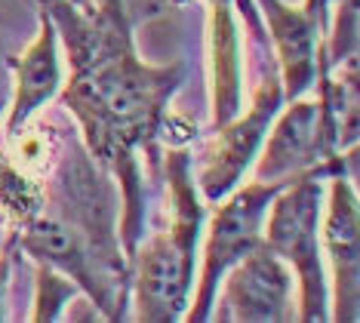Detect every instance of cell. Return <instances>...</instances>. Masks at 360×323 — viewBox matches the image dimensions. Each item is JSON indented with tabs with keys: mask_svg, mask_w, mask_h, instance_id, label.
<instances>
[{
	"mask_svg": "<svg viewBox=\"0 0 360 323\" xmlns=\"http://www.w3.org/2000/svg\"><path fill=\"white\" fill-rule=\"evenodd\" d=\"M68 53L59 108L86 154L120 185V243L127 259L145 234V176L160 170L163 132L185 84V62L154 65L136 49L129 13L86 0H37Z\"/></svg>",
	"mask_w": 360,
	"mask_h": 323,
	"instance_id": "1",
	"label": "cell"
},
{
	"mask_svg": "<svg viewBox=\"0 0 360 323\" xmlns=\"http://www.w3.org/2000/svg\"><path fill=\"white\" fill-rule=\"evenodd\" d=\"M13 250L65 274L105 320L129 317V259L114 222V197L105 170L80 142L53 163L44 210L19 231Z\"/></svg>",
	"mask_w": 360,
	"mask_h": 323,
	"instance_id": "2",
	"label": "cell"
},
{
	"mask_svg": "<svg viewBox=\"0 0 360 323\" xmlns=\"http://www.w3.org/2000/svg\"><path fill=\"white\" fill-rule=\"evenodd\" d=\"M167 172V222L139 240L129 255V317L142 323L185 320L200 262V237L207 203L191 176L185 145H163Z\"/></svg>",
	"mask_w": 360,
	"mask_h": 323,
	"instance_id": "3",
	"label": "cell"
},
{
	"mask_svg": "<svg viewBox=\"0 0 360 323\" xmlns=\"http://www.w3.org/2000/svg\"><path fill=\"white\" fill-rule=\"evenodd\" d=\"M330 170H311L290 179L265 215V243L296 277V320L330 323V284L321 246V215Z\"/></svg>",
	"mask_w": 360,
	"mask_h": 323,
	"instance_id": "4",
	"label": "cell"
},
{
	"mask_svg": "<svg viewBox=\"0 0 360 323\" xmlns=\"http://www.w3.org/2000/svg\"><path fill=\"white\" fill-rule=\"evenodd\" d=\"M286 182L290 179H243L222 201L207 206L198 277H194V293L185 311V323H210L216 289L222 284L225 271L265 240L262 237L265 234V215Z\"/></svg>",
	"mask_w": 360,
	"mask_h": 323,
	"instance_id": "5",
	"label": "cell"
},
{
	"mask_svg": "<svg viewBox=\"0 0 360 323\" xmlns=\"http://www.w3.org/2000/svg\"><path fill=\"white\" fill-rule=\"evenodd\" d=\"M283 102L286 99H283L277 65L274 59H265L256 84L250 87L247 108L240 105V111L234 118L212 127V136L203 139L198 154L191 157L194 185H198V194L207 206L222 201L243 179H250L252 163H256V157L262 151V142H265L268 129H271Z\"/></svg>",
	"mask_w": 360,
	"mask_h": 323,
	"instance_id": "6",
	"label": "cell"
},
{
	"mask_svg": "<svg viewBox=\"0 0 360 323\" xmlns=\"http://www.w3.org/2000/svg\"><path fill=\"white\" fill-rule=\"evenodd\" d=\"M311 170L348 172L357 179V154H342L339 136L317 87L305 96L286 99L268 129L250 176L296 179Z\"/></svg>",
	"mask_w": 360,
	"mask_h": 323,
	"instance_id": "7",
	"label": "cell"
},
{
	"mask_svg": "<svg viewBox=\"0 0 360 323\" xmlns=\"http://www.w3.org/2000/svg\"><path fill=\"white\" fill-rule=\"evenodd\" d=\"M265 25L274 65L281 74L283 99H296L314 89L326 71V31L330 0H252Z\"/></svg>",
	"mask_w": 360,
	"mask_h": 323,
	"instance_id": "8",
	"label": "cell"
},
{
	"mask_svg": "<svg viewBox=\"0 0 360 323\" xmlns=\"http://www.w3.org/2000/svg\"><path fill=\"white\" fill-rule=\"evenodd\" d=\"M210 320L222 323H286L296 320V277L262 240L252 253L225 271Z\"/></svg>",
	"mask_w": 360,
	"mask_h": 323,
	"instance_id": "9",
	"label": "cell"
},
{
	"mask_svg": "<svg viewBox=\"0 0 360 323\" xmlns=\"http://www.w3.org/2000/svg\"><path fill=\"white\" fill-rule=\"evenodd\" d=\"M348 172L326 176L323 215H321V246L330 284V320H360V203L357 185Z\"/></svg>",
	"mask_w": 360,
	"mask_h": 323,
	"instance_id": "10",
	"label": "cell"
},
{
	"mask_svg": "<svg viewBox=\"0 0 360 323\" xmlns=\"http://www.w3.org/2000/svg\"><path fill=\"white\" fill-rule=\"evenodd\" d=\"M10 68H13V96L4 114V139L19 136L31 118L44 114L59 99L65 84L62 44L44 6L37 10L34 40L10 62Z\"/></svg>",
	"mask_w": 360,
	"mask_h": 323,
	"instance_id": "11",
	"label": "cell"
},
{
	"mask_svg": "<svg viewBox=\"0 0 360 323\" xmlns=\"http://www.w3.org/2000/svg\"><path fill=\"white\" fill-rule=\"evenodd\" d=\"M207 10V68H210V127L234 118L243 105V28L237 0H200Z\"/></svg>",
	"mask_w": 360,
	"mask_h": 323,
	"instance_id": "12",
	"label": "cell"
},
{
	"mask_svg": "<svg viewBox=\"0 0 360 323\" xmlns=\"http://www.w3.org/2000/svg\"><path fill=\"white\" fill-rule=\"evenodd\" d=\"M44 197L46 179L28 172L6 148H0V222L10 231V246L19 231L28 228L44 210Z\"/></svg>",
	"mask_w": 360,
	"mask_h": 323,
	"instance_id": "13",
	"label": "cell"
},
{
	"mask_svg": "<svg viewBox=\"0 0 360 323\" xmlns=\"http://www.w3.org/2000/svg\"><path fill=\"white\" fill-rule=\"evenodd\" d=\"M34 308H31V320L37 323H53L62 320L65 308L71 305V299L80 289L71 284L65 274L46 268V265H34Z\"/></svg>",
	"mask_w": 360,
	"mask_h": 323,
	"instance_id": "14",
	"label": "cell"
},
{
	"mask_svg": "<svg viewBox=\"0 0 360 323\" xmlns=\"http://www.w3.org/2000/svg\"><path fill=\"white\" fill-rule=\"evenodd\" d=\"M10 274H13V250H0V320H6V293H10Z\"/></svg>",
	"mask_w": 360,
	"mask_h": 323,
	"instance_id": "15",
	"label": "cell"
},
{
	"mask_svg": "<svg viewBox=\"0 0 360 323\" xmlns=\"http://www.w3.org/2000/svg\"><path fill=\"white\" fill-rule=\"evenodd\" d=\"M89 4L102 6V10H114V13H127V0H89Z\"/></svg>",
	"mask_w": 360,
	"mask_h": 323,
	"instance_id": "16",
	"label": "cell"
}]
</instances>
